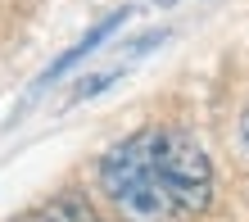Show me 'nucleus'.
Here are the masks:
<instances>
[{"mask_svg": "<svg viewBox=\"0 0 249 222\" xmlns=\"http://www.w3.org/2000/svg\"><path fill=\"white\" fill-rule=\"evenodd\" d=\"M100 190L113 204L118 222H181L186 218L159 177L154 131H136L100 159Z\"/></svg>", "mask_w": 249, "mask_h": 222, "instance_id": "obj_1", "label": "nucleus"}, {"mask_svg": "<svg viewBox=\"0 0 249 222\" xmlns=\"http://www.w3.org/2000/svg\"><path fill=\"white\" fill-rule=\"evenodd\" d=\"M154 164H159L168 195L177 200V209L186 218L204 213L213 204V159L195 131H186V127L154 131Z\"/></svg>", "mask_w": 249, "mask_h": 222, "instance_id": "obj_2", "label": "nucleus"}, {"mask_svg": "<svg viewBox=\"0 0 249 222\" xmlns=\"http://www.w3.org/2000/svg\"><path fill=\"white\" fill-rule=\"evenodd\" d=\"M123 18H127V9H113L105 23H95L91 32H86V37L77 41V46L68 50V55H59V59H54V64L46 68V77H41V82H54V77H64V73H68V68H77L86 55H95V50H100V41H109V37H113V32L123 27Z\"/></svg>", "mask_w": 249, "mask_h": 222, "instance_id": "obj_3", "label": "nucleus"}, {"mask_svg": "<svg viewBox=\"0 0 249 222\" xmlns=\"http://www.w3.org/2000/svg\"><path fill=\"white\" fill-rule=\"evenodd\" d=\"M46 213L59 218V222H100L95 209H91V200H86L82 190H64V195H54V200L46 204Z\"/></svg>", "mask_w": 249, "mask_h": 222, "instance_id": "obj_4", "label": "nucleus"}, {"mask_svg": "<svg viewBox=\"0 0 249 222\" xmlns=\"http://www.w3.org/2000/svg\"><path fill=\"white\" fill-rule=\"evenodd\" d=\"M14 222H59V218H50L46 209H36V213H23V218H14Z\"/></svg>", "mask_w": 249, "mask_h": 222, "instance_id": "obj_5", "label": "nucleus"}, {"mask_svg": "<svg viewBox=\"0 0 249 222\" xmlns=\"http://www.w3.org/2000/svg\"><path fill=\"white\" fill-rule=\"evenodd\" d=\"M240 141H245V150H249V105H245V113H240Z\"/></svg>", "mask_w": 249, "mask_h": 222, "instance_id": "obj_6", "label": "nucleus"}]
</instances>
